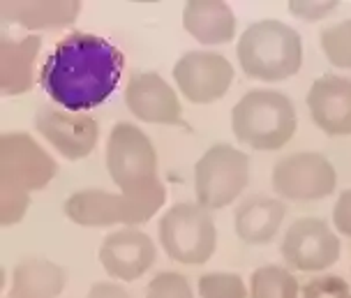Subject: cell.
<instances>
[{
  "label": "cell",
  "mask_w": 351,
  "mask_h": 298,
  "mask_svg": "<svg viewBox=\"0 0 351 298\" xmlns=\"http://www.w3.org/2000/svg\"><path fill=\"white\" fill-rule=\"evenodd\" d=\"M125 55L106 37L74 30L58 40L40 67V86L56 107L86 114L116 92Z\"/></svg>",
  "instance_id": "1"
},
{
  "label": "cell",
  "mask_w": 351,
  "mask_h": 298,
  "mask_svg": "<svg viewBox=\"0 0 351 298\" xmlns=\"http://www.w3.org/2000/svg\"><path fill=\"white\" fill-rule=\"evenodd\" d=\"M236 55L245 77L278 84L296 77L303 67V40L296 28L278 18H261L241 33Z\"/></svg>",
  "instance_id": "2"
},
{
  "label": "cell",
  "mask_w": 351,
  "mask_h": 298,
  "mask_svg": "<svg viewBox=\"0 0 351 298\" xmlns=\"http://www.w3.org/2000/svg\"><path fill=\"white\" fill-rule=\"evenodd\" d=\"M298 114L291 97L275 88L247 90L231 109V132L252 151L273 153L293 139Z\"/></svg>",
  "instance_id": "3"
},
{
  "label": "cell",
  "mask_w": 351,
  "mask_h": 298,
  "mask_svg": "<svg viewBox=\"0 0 351 298\" xmlns=\"http://www.w3.org/2000/svg\"><path fill=\"white\" fill-rule=\"evenodd\" d=\"M167 201V188L162 181L143 192H106L86 188L65 199V217L86 229H109L114 225L136 227L153 220Z\"/></svg>",
  "instance_id": "4"
},
{
  "label": "cell",
  "mask_w": 351,
  "mask_h": 298,
  "mask_svg": "<svg viewBox=\"0 0 351 298\" xmlns=\"http://www.w3.org/2000/svg\"><path fill=\"white\" fill-rule=\"evenodd\" d=\"M158 238L169 259L185 266H202L215 254L217 227L210 210L197 201H180L160 217Z\"/></svg>",
  "instance_id": "5"
},
{
  "label": "cell",
  "mask_w": 351,
  "mask_h": 298,
  "mask_svg": "<svg viewBox=\"0 0 351 298\" xmlns=\"http://www.w3.org/2000/svg\"><path fill=\"white\" fill-rule=\"evenodd\" d=\"M250 183V158L234 144L219 141L194 164V197L206 210L231 206Z\"/></svg>",
  "instance_id": "6"
},
{
  "label": "cell",
  "mask_w": 351,
  "mask_h": 298,
  "mask_svg": "<svg viewBox=\"0 0 351 298\" xmlns=\"http://www.w3.org/2000/svg\"><path fill=\"white\" fill-rule=\"evenodd\" d=\"M106 171L121 192H143L160 183L158 151L139 125L121 121L111 127L104 151Z\"/></svg>",
  "instance_id": "7"
},
{
  "label": "cell",
  "mask_w": 351,
  "mask_h": 298,
  "mask_svg": "<svg viewBox=\"0 0 351 298\" xmlns=\"http://www.w3.org/2000/svg\"><path fill=\"white\" fill-rule=\"evenodd\" d=\"M271 185L275 195L287 201H319L335 192L337 169L322 153H291L275 162Z\"/></svg>",
  "instance_id": "8"
},
{
  "label": "cell",
  "mask_w": 351,
  "mask_h": 298,
  "mask_svg": "<svg viewBox=\"0 0 351 298\" xmlns=\"http://www.w3.org/2000/svg\"><path fill=\"white\" fill-rule=\"evenodd\" d=\"M58 176V164L51 153L28 132L0 134V185L40 192Z\"/></svg>",
  "instance_id": "9"
},
{
  "label": "cell",
  "mask_w": 351,
  "mask_h": 298,
  "mask_svg": "<svg viewBox=\"0 0 351 298\" xmlns=\"http://www.w3.org/2000/svg\"><path fill=\"white\" fill-rule=\"evenodd\" d=\"M282 259L293 271L322 273L337 264L342 254L340 236L322 217H298L287 229L280 245Z\"/></svg>",
  "instance_id": "10"
},
{
  "label": "cell",
  "mask_w": 351,
  "mask_h": 298,
  "mask_svg": "<svg viewBox=\"0 0 351 298\" xmlns=\"http://www.w3.org/2000/svg\"><path fill=\"white\" fill-rule=\"evenodd\" d=\"M234 65L217 51H185L173 65L176 88L192 104H213L222 99L234 84Z\"/></svg>",
  "instance_id": "11"
},
{
  "label": "cell",
  "mask_w": 351,
  "mask_h": 298,
  "mask_svg": "<svg viewBox=\"0 0 351 298\" xmlns=\"http://www.w3.org/2000/svg\"><path fill=\"white\" fill-rule=\"evenodd\" d=\"M33 125L44 141L65 160H84L99 141V123L88 114H72L56 104H44L35 111Z\"/></svg>",
  "instance_id": "12"
},
{
  "label": "cell",
  "mask_w": 351,
  "mask_h": 298,
  "mask_svg": "<svg viewBox=\"0 0 351 298\" xmlns=\"http://www.w3.org/2000/svg\"><path fill=\"white\" fill-rule=\"evenodd\" d=\"M125 107L150 125H185L178 92L158 72H134L125 86Z\"/></svg>",
  "instance_id": "13"
},
{
  "label": "cell",
  "mask_w": 351,
  "mask_h": 298,
  "mask_svg": "<svg viewBox=\"0 0 351 298\" xmlns=\"http://www.w3.org/2000/svg\"><path fill=\"white\" fill-rule=\"evenodd\" d=\"M158 262V247L153 238L136 227H123L104 236L99 245V264L114 280L134 282Z\"/></svg>",
  "instance_id": "14"
},
{
  "label": "cell",
  "mask_w": 351,
  "mask_h": 298,
  "mask_svg": "<svg viewBox=\"0 0 351 298\" xmlns=\"http://www.w3.org/2000/svg\"><path fill=\"white\" fill-rule=\"evenodd\" d=\"M307 111L312 123L328 136L351 134V79L324 74L307 90Z\"/></svg>",
  "instance_id": "15"
},
{
  "label": "cell",
  "mask_w": 351,
  "mask_h": 298,
  "mask_svg": "<svg viewBox=\"0 0 351 298\" xmlns=\"http://www.w3.org/2000/svg\"><path fill=\"white\" fill-rule=\"evenodd\" d=\"M287 217L282 199L254 195L241 201L234 213V232L247 245H268L278 238Z\"/></svg>",
  "instance_id": "16"
},
{
  "label": "cell",
  "mask_w": 351,
  "mask_h": 298,
  "mask_svg": "<svg viewBox=\"0 0 351 298\" xmlns=\"http://www.w3.org/2000/svg\"><path fill=\"white\" fill-rule=\"evenodd\" d=\"M42 49L40 35L21 40L10 35L0 37V92L8 97L23 95L35 86V60Z\"/></svg>",
  "instance_id": "17"
},
{
  "label": "cell",
  "mask_w": 351,
  "mask_h": 298,
  "mask_svg": "<svg viewBox=\"0 0 351 298\" xmlns=\"http://www.w3.org/2000/svg\"><path fill=\"white\" fill-rule=\"evenodd\" d=\"M183 28L206 47L229 45L236 37V14L222 0H190L183 8Z\"/></svg>",
  "instance_id": "18"
},
{
  "label": "cell",
  "mask_w": 351,
  "mask_h": 298,
  "mask_svg": "<svg viewBox=\"0 0 351 298\" xmlns=\"http://www.w3.org/2000/svg\"><path fill=\"white\" fill-rule=\"evenodd\" d=\"M81 14V3L77 0H60V3H53V0H44V3H33V0H26V3H14V0H8V3H0V18L8 23H14V26H21L35 33V30H60L72 26L74 21Z\"/></svg>",
  "instance_id": "19"
},
{
  "label": "cell",
  "mask_w": 351,
  "mask_h": 298,
  "mask_svg": "<svg viewBox=\"0 0 351 298\" xmlns=\"http://www.w3.org/2000/svg\"><path fill=\"white\" fill-rule=\"evenodd\" d=\"M65 284L62 266L44 257H28L12 269L8 298H58Z\"/></svg>",
  "instance_id": "20"
},
{
  "label": "cell",
  "mask_w": 351,
  "mask_h": 298,
  "mask_svg": "<svg viewBox=\"0 0 351 298\" xmlns=\"http://www.w3.org/2000/svg\"><path fill=\"white\" fill-rule=\"evenodd\" d=\"M250 298H300L296 275L285 266H261L250 277Z\"/></svg>",
  "instance_id": "21"
},
{
  "label": "cell",
  "mask_w": 351,
  "mask_h": 298,
  "mask_svg": "<svg viewBox=\"0 0 351 298\" xmlns=\"http://www.w3.org/2000/svg\"><path fill=\"white\" fill-rule=\"evenodd\" d=\"M322 51L328 63L340 70H351V18H342L326 26L319 35Z\"/></svg>",
  "instance_id": "22"
},
{
  "label": "cell",
  "mask_w": 351,
  "mask_h": 298,
  "mask_svg": "<svg viewBox=\"0 0 351 298\" xmlns=\"http://www.w3.org/2000/svg\"><path fill=\"white\" fill-rule=\"evenodd\" d=\"M197 289L202 298H250V289L238 273H204L197 282Z\"/></svg>",
  "instance_id": "23"
},
{
  "label": "cell",
  "mask_w": 351,
  "mask_h": 298,
  "mask_svg": "<svg viewBox=\"0 0 351 298\" xmlns=\"http://www.w3.org/2000/svg\"><path fill=\"white\" fill-rule=\"evenodd\" d=\"M30 206V192L14 188V185H0V225L12 227L26 217Z\"/></svg>",
  "instance_id": "24"
},
{
  "label": "cell",
  "mask_w": 351,
  "mask_h": 298,
  "mask_svg": "<svg viewBox=\"0 0 351 298\" xmlns=\"http://www.w3.org/2000/svg\"><path fill=\"white\" fill-rule=\"evenodd\" d=\"M146 298H194V291L183 273L162 271L148 282Z\"/></svg>",
  "instance_id": "25"
},
{
  "label": "cell",
  "mask_w": 351,
  "mask_h": 298,
  "mask_svg": "<svg viewBox=\"0 0 351 298\" xmlns=\"http://www.w3.org/2000/svg\"><path fill=\"white\" fill-rule=\"evenodd\" d=\"M300 298H351V284L340 275H317L300 289Z\"/></svg>",
  "instance_id": "26"
},
{
  "label": "cell",
  "mask_w": 351,
  "mask_h": 298,
  "mask_svg": "<svg viewBox=\"0 0 351 298\" xmlns=\"http://www.w3.org/2000/svg\"><path fill=\"white\" fill-rule=\"evenodd\" d=\"M335 10H337L335 0H322V3H315V0H293V3H289V14L303 18L307 23L322 21L328 14H333Z\"/></svg>",
  "instance_id": "27"
},
{
  "label": "cell",
  "mask_w": 351,
  "mask_h": 298,
  "mask_svg": "<svg viewBox=\"0 0 351 298\" xmlns=\"http://www.w3.org/2000/svg\"><path fill=\"white\" fill-rule=\"evenodd\" d=\"M333 229L337 234L351 238V188L337 197L333 208Z\"/></svg>",
  "instance_id": "28"
},
{
  "label": "cell",
  "mask_w": 351,
  "mask_h": 298,
  "mask_svg": "<svg viewBox=\"0 0 351 298\" xmlns=\"http://www.w3.org/2000/svg\"><path fill=\"white\" fill-rule=\"evenodd\" d=\"M86 298H132L130 291L118 282H95L88 289Z\"/></svg>",
  "instance_id": "29"
}]
</instances>
